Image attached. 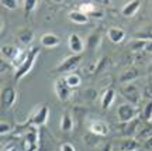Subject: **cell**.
Segmentation results:
<instances>
[{
	"label": "cell",
	"instance_id": "7bdbcfd3",
	"mask_svg": "<svg viewBox=\"0 0 152 151\" xmlns=\"http://www.w3.org/2000/svg\"><path fill=\"white\" fill-rule=\"evenodd\" d=\"M149 123H151V124H152V119H151V122H149Z\"/></svg>",
	"mask_w": 152,
	"mask_h": 151
},
{
	"label": "cell",
	"instance_id": "8d00e7d4",
	"mask_svg": "<svg viewBox=\"0 0 152 151\" xmlns=\"http://www.w3.org/2000/svg\"><path fill=\"white\" fill-rule=\"evenodd\" d=\"M59 151H76L75 146L71 144V143H62L59 147Z\"/></svg>",
	"mask_w": 152,
	"mask_h": 151
},
{
	"label": "cell",
	"instance_id": "60d3db41",
	"mask_svg": "<svg viewBox=\"0 0 152 151\" xmlns=\"http://www.w3.org/2000/svg\"><path fill=\"white\" fill-rule=\"evenodd\" d=\"M100 151H113V146H111V144L109 143V144H106V146H104Z\"/></svg>",
	"mask_w": 152,
	"mask_h": 151
},
{
	"label": "cell",
	"instance_id": "484cf974",
	"mask_svg": "<svg viewBox=\"0 0 152 151\" xmlns=\"http://www.w3.org/2000/svg\"><path fill=\"white\" fill-rule=\"evenodd\" d=\"M100 41H102V37H100L99 34H92V35H89V38H87L86 45L89 47V48L94 49L100 45Z\"/></svg>",
	"mask_w": 152,
	"mask_h": 151
},
{
	"label": "cell",
	"instance_id": "f35d334b",
	"mask_svg": "<svg viewBox=\"0 0 152 151\" xmlns=\"http://www.w3.org/2000/svg\"><path fill=\"white\" fill-rule=\"evenodd\" d=\"M144 51H145V52H148V54H152V40H151V41H147V45H145Z\"/></svg>",
	"mask_w": 152,
	"mask_h": 151
},
{
	"label": "cell",
	"instance_id": "9c48e42d",
	"mask_svg": "<svg viewBox=\"0 0 152 151\" xmlns=\"http://www.w3.org/2000/svg\"><path fill=\"white\" fill-rule=\"evenodd\" d=\"M38 131L35 129H30L24 140V151H38Z\"/></svg>",
	"mask_w": 152,
	"mask_h": 151
},
{
	"label": "cell",
	"instance_id": "7c38bea8",
	"mask_svg": "<svg viewBox=\"0 0 152 151\" xmlns=\"http://www.w3.org/2000/svg\"><path fill=\"white\" fill-rule=\"evenodd\" d=\"M39 43L42 47H47V48H55L61 44V38L58 35H55L52 32H45L41 35L39 38Z\"/></svg>",
	"mask_w": 152,
	"mask_h": 151
},
{
	"label": "cell",
	"instance_id": "cb8c5ba5",
	"mask_svg": "<svg viewBox=\"0 0 152 151\" xmlns=\"http://www.w3.org/2000/svg\"><path fill=\"white\" fill-rule=\"evenodd\" d=\"M17 47H14V45H3L1 47V55H3V58H7V60H10V62L13 61V58L16 57L17 54Z\"/></svg>",
	"mask_w": 152,
	"mask_h": 151
},
{
	"label": "cell",
	"instance_id": "4316f807",
	"mask_svg": "<svg viewBox=\"0 0 152 151\" xmlns=\"http://www.w3.org/2000/svg\"><path fill=\"white\" fill-rule=\"evenodd\" d=\"M99 138H100V137L92 134V133L89 131V133L85 136V143H86V146H89V147H96L99 144Z\"/></svg>",
	"mask_w": 152,
	"mask_h": 151
},
{
	"label": "cell",
	"instance_id": "d6a6232c",
	"mask_svg": "<svg viewBox=\"0 0 152 151\" xmlns=\"http://www.w3.org/2000/svg\"><path fill=\"white\" fill-rule=\"evenodd\" d=\"M11 131V126L9 123H4L1 122L0 123V136H6V134H10Z\"/></svg>",
	"mask_w": 152,
	"mask_h": 151
},
{
	"label": "cell",
	"instance_id": "ba28073f",
	"mask_svg": "<svg viewBox=\"0 0 152 151\" xmlns=\"http://www.w3.org/2000/svg\"><path fill=\"white\" fill-rule=\"evenodd\" d=\"M89 131L92 134L97 136V137H104V136L109 134V124L103 122V120H92L89 124Z\"/></svg>",
	"mask_w": 152,
	"mask_h": 151
},
{
	"label": "cell",
	"instance_id": "5b68a950",
	"mask_svg": "<svg viewBox=\"0 0 152 151\" xmlns=\"http://www.w3.org/2000/svg\"><path fill=\"white\" fill-rule=\"evenodd\" d=\"M54 89H55V95L59 99L61 102H68L72 96V91L71 88L68 86L65 78H59L54 82Z\"/></svg>",
	"mask_w": 152,
	"mask_h": 151
},
{
	"label": "cell",
	"instance_id": "5bb4252c",
	"mask_svg": "<svg viewBox=\"0 0 152 151\" xmlns=\"http://www.w3.org/2000/svg\"><path fill=\"white\" fill-rule=\"evenodd\" d=\"M140 76V72L135 68H130V69H125L121 75L118 76V82L120 83H132V81H135L137 78Z\"/></svg>",
	"mask_w": 152,
	"mask_h": 151
},
{
	"label": "cell",
	"instance_id": "d4e9b609",
	"mask_svg": "<svg viewBox=\"0 0 152 151\" xmlns=\"http://www.w3.org/2000/svg\"><path fill=\"white\" fill-rule=\"evenodd\" d=\"M140 120L138 119H134L132 122H130L128 123V126H127V130H125V134L128 136V137H132V136H137V133H138V130H140Z\"/></svg>",
	"mask_w": 152,
	"mask_h": 151
},
{
	"label": "cell",
	"instance_id": "d590c367",
	"mask_svg": "<svg viewBox=\"0 0 152 151\" xmlns=\"http://www.w3.org/2000/svg\"><path fill=\"white\" fill-rule=\"evenodd\" d=\"M85 96H86L89 100H94V99L97 97V91H96V89H86Z\"/></svg>",
	"mask_w": 152,
	"mask_h": 151
},
{
	"label": "cell",
	"instance_id": "ac0fdd59",
	"mask_svg": "<svg viewBox=\"0 0 152 151\" xmlns=\"http://www.w3.org/2000/svg\"><path fill=\"white\" fill-rule=\"evenodd\" d=\"M132 40H142V41H151L152 40V26L141 28L132 34Z\"/></svg>",
	"mask_w": 152,
	"mask_h": 151
},
{
	"label": "cell",
	"instance_id": "6da1fadb",
	"mask_svg": "<svg viewBox=\"0 0 152 151\" xmlns=\"http://www.w3.org/2000/svg\"><path fill=\"white\" fill-rule=\"evenodd\" d=\"M28 51L30 52H28V57H27V60H26V62L20 68L16 69V74H14V79L16 81H20L23 76H26L30 71L33 69L34 64H35V60H37V57L39 55V47H31Z\"/></svg>",
	"mask_w": 152,
	"mask_h": 151
},
{
	"label": "cell",
	"instance_id": "3957f363",
	"mask_svg": "<svg viewBox=\"0 0 152 151\" xmlns=\"http://www.w3.org/2000/svg\"><path fill=\"white\" fill-rule=\"evenodd\" d=\"M48 114H49V109L42 105V106H39V108L31 114V117L26 122V123L20 124V126H30V124H33L35 127L38 126H44V124L47 123V120H48Z\"/></svg>",
	"mask_w": 152,
	"mask_h": 151
},
{
	"label": "cell",
	"instance_id": "74e56055",
	"mask_svg": "<svg viewBox=\"0 0 152 151\" xmlns=\"http://www.w3.org/2000/svg\"><path fill=\"white\" fill-rule=\"evenodd\" d=\"M142 147L145 148L147 151H152V137H149L148 140L144 141V144H142Z\"/></svg>",
	"mask_w": 152,
	"mask_h": 151
},
{
	"label": "cell",
	"instance_id": "30bf717a",
	"mask_svg": "<svg viewBox=\"0 0 152 151\" xmlns=\"http://www.w3.org/2000/svg\"><path fill=\"white\" fill-rule=\"evenodd\" d=\"M117 146L120 151H137L140 148V141L132 137H125L117 141Z\"/></svg>",
	"mask_w": 152,
	"mask_h": 151
},
{
	"label": "cell",
	"instance_id": "7402d4cb",
	"mask_svg": "<svg viewBox=\"0 0 152 151\" xmlns=\"http://www.w3.org/2000/svg\"><path fill=\"white\" fill-rule=\"evenodd\" d=\"M149 137H152V124H145V126H141L140 127V130H138V133H137L135 138L138 141L140 140H148Z\"/></svg>",
	"mask_w": 152,
	"mask_h": 151
},
{
	"label": "cell",
	"instance_id": "f546056e",
	"mask_svg": "<svg viewBox=\"0 0 152 151\" xmlns=\"http://www.w3.org/2000/svg\"><path fill=\"white\" fill-rule=\"evenodd\" d=\"M145 45H147V41H142V40H132L130 44L132 51H141L145 48Z\"/></svg>",
	"mask_w": 152,
	"mask_h": 151
},
{
	"label": "cell",
	"instance_id": "603a6c76",
	"mask_svg": "<svg viewBox=\"0 0 152 151\" xmlns=\"http://www.w3.org/2000/svg\"><path fill=\"white\" fill-rule=\"evenodd\" d=\"M65 81H66L68 86L71 88V89H75V88L80 86L82 78H80V75H77V74H75V72H71V74H68V75L65 76Z\"/></svg>",
	"mask_w": 152,
	"mask_h": 151
},
{
	"label": "cell",
	"instance_id": "2e32d148",
	"mask_svg": "<svg viewBox=\"0 0 152 151\" xmlns=\"http://www.w3.org/2000/svg\"><path fill=\"white\" fill-rule=\"evenodd\" d=\"M17 37H18V40H20V43H21L23 45H30L34 40V32L31 31L30 28L23 27L17 31Z\"/></svg>",
	"mask_w": 152,
	"mask_h": 151
},
{
	"label": "cell",
	"instance_id": "d6986e66",
	"mask_svg": "<svg viewBox=\"0 0 152 151\" xmlns=\"http://www.w3.org/2000/svg\"><path fill=\"white\" fill-rule=\"evenodd\" d=\"M28 52H30V51H27V49H24V48L17 49L16 57H14L13 61H11V64H13V66H16V69L20 68V66L26 62V60H27V57H28Z\"/></svg>",
	"mask_w": 152,
	"mask_h": 151
},
{
	"label": "cell",
	"instance_id": "8992f818",
	"mask_svg": "<svg viewBox=\"0 0 152 151\" xmlns=\"http://www.w3.org/2000/svg\"><path fill=\"white\" fill-rule=\"evenodd\" d=\"M80 61H82V55L72 54L71 57H66L65 60L56 66V71L61 72V74H64V72H71V71H73L77 65L80 64Z\"/></svg>",
	"mask_w": 152,
	"mask_h": 151
},
{
	"label": "cell",
	"instance_id": "e575fe53",
	"mask_svg": "<svg viewBox=\"0 0 152 151\" xmlns=\"http://www.w3.org/2000/svg\"><path fill=\"white\" fill-rule=\"evenodd\" d=\"M35 6H37V1L35 0H27L26 3H24V10L26 13H30V11H33L35 9Z\"/></svg>",
	"mask_w": 152,
	"mask_h": 151
},
{
	"label": "cell",
	"instance_id": "4dcf8cb0",
	"mask_svg": "<svg viewBox=\"0 0 152 151\" xmlns=\"http://www.w3.org/2000/svg\"><path fill=\"white\" fill-rule=\"evenodd\" d=\"M142 117H144V120H147V122H151V119H152V100L145 105L144 112H142Z\"/></svg>",
	"mask_w": 152,
	"mask_h": 151
},
{
	"label": "cell",
	"instance_id": "8fae6325",
	"mask_svg": "<svg viewBox=\"0 0 152 151\" xmlns=\"http://www.w3.org/2000/svg\"><path fill=\"white\" fill-rule=\"evenodd\" d=\"M68 45H69V49H71L75 55H82L83 49H85L83 41L80 40V37H79L77 34H71V35H69Z\"/></svg>",
	"mask_w": 152,
	"mask_h": 151
},
{
	"label": "cell",
	"instance_id": "52a82bcc",
	"mask_svg": "<svg viewBox=\"0 0 152 151\" xmlns=\"http://www.w3.org/2000/svg\"><path fill=\"white\" fill-rule=\"evenodd\" d=\"M16 99H17V93L11 86H6L1 89V109L3 110L10 109L14 105Z\"/></svg>",
	"mask_w": 152,
	"mask_h": 151
},
{
	"label": "cell",
	"instance_id": "ab89813d",
	"mask_svg": "<svg viewBox=\"0 0 152 151\" xmlns=\"http://www.w3.org/2000/svg\"><path fill=\"white\" fill-rule=\"evenodd\" d=\"M90 16H92V17H97V18H100V17H103V13H102V11H97V10H96V11H93L92 14H90Z\"/></svg>",
	"mask_w": 152,
	"mask_h": 151
},
{
	"label": "cell",
	"instance_id": "b9f144b4",
	"mask_svg": "<svg viewBox=\"0 0 152 151\" xmlns=\"http://www.w3.org/2000/svg\"><path fill=\"white\" fill-rule=\"evenodd\" d=\"M4 151H20V150H18L16 146H11V147H7Z\"/></svg>",
	"mask_w": 152,
	"mask_h": 151
},
{
	"label": "cell",
	"instance_id": "44dd1931",
	"mask_svg": "<svg viewBox=\"0 0 152 151\" xmlns=\"http://www.w3.org/2000/svg\"><path fill=\"white\" fill-rule=\"evenodd\" d=\"M61 130L65 131V133H69V131L73 130V119L68 112H65L62 119H61Z\"/></svg>",
	"mask_w": 152,
	"mask_h": 151
},
{
	"label": "cell",
	"instance_id": "277c9868",
	"mask_svg": "<svg viewBox=\"0 0 152 151\" xmlns=\"http://www.w3.org/2000/svg\"><path fill=\"white\" fill-rule=\"evenodd\" d=\"M121 95L127 99V102L134 105V106H138L140 105V100H141V91L140 88L137 86L135 83H128L125 86L121 88Z\"/></svg>",
	"mask_w": 152,
	"mask_h": 151
},
{
	"label": "cell",
	"instance_id": "e0dca14e",
	"mask_svg": "<svg viewBox=\"0 0 152 151\" xmlns=\"http://www.w3.org/2000/svg\"><path fill=\"white\" fill-rule=\"evenodd\" d=\"M68 18L75 24H87L89 23V16L82 13L80 10H73L71 13H68Z\"/></svg>",
	"mask_w": 152,
	"mask_h": 151
},
{
	"label": "cell",
	"instance_id": "4fadbf2b",
	"mask_svg": "<svg viewBox=\"0 0 152 151\" xmlns=\"http://www.w3.org/2000/svg\"><path fill=\"white\" fill-rule=\"evenodd\" d=\"M107 37L111 43L118 44L125 38V31L120 27H110L109 31H107Z\"/></svg>",
	"mask_w": 152,
	"mask_h": 151
},
{
	"label": "cell",
	"instance_id": "83f0119b",
	"mask_svg": "<svg viewBox=\"0 0 152 151\" xmlns=\"http://www.w3.org/2000/svg\"><path fill=\"white\" fill-rule=\"evenodd\" d=\"M1 7H4L7 10H17L20 4L17 0H1Z\"/></svg>",
	"mask_w": 152,
	"mask_h": 151
},
{
	"label": "cell",
	"instance_id": "7a4b0ae2",
	"mask_svg": "<svg viewBox=\"0 0 152 151\" xmlns=\"http://www.w3.org/2000/svg\"><path fill=\"white\" fill-rule=\"evenodd\" d=\"M137 113H138V109L137 106L131 105V103H123L120 105L117 109V119L120 123H130L134 119H137Z\"/></svg>",
	"mask_w": 152,
	"mask_h": 151
},
{
	"label": "cell",
	"instance_id": "9a60e30c",
	"mask_svg": "<svg viewBox=\"0 0 152 151\" xmlns=\"http://www.w3.org/2000/svg\"><path fill=\"white\" fill-rule=\"evenodd\" d=\"M141 9V1H138V0H132L130 3H127V4L123 7V16L124 17H134L138 13V10Z\"/></svg>",
	"mask_w": 152,
	"mask_h": 151
},
{
	"label": "cell",
	"instance_id": "f1b7e54d",
	"mask_svg": "<svg viewBox=\"0 0 152 151\" xmlns=\"http://www.w3.org/2000/svg\"><path fill=\"white\" fill-rule=\"evenodd\" d=\"M80 11L82 13H85V14H87V16H90L93 11H96V4L94 3H83V4H80Z\"/></svg>",
	"mask_w": 152,
	"mask_h": 151
},
{
	"label": "cell",
	"instance_id": "1f68e13d",
	"mask_svg": "<svg viewBox=\"0 0 152 151\" xmlns=\"http://www.w3.org/2000/svg\"><path fill=\"white\" fill-rule=\"evenodd\" d=\"M107 62H109V57H103V58H102V60L96 64V72H94V74H99L100 71H103L104 68H106Z\"/></svg>",
	"mask_w": 152,
	"mask_h": 151
},
{
	"label": "cell",
	"instance_id": "ffe728a7",
	"mask_svg": "<svg viewBox=\"0 0 152 151\" xmlns=\"http://www.w3.org/2000/svg\"><path fill=\"white\" fill-rule=\"evenodd\" d=\"M114 99H115V92H114L113 89H107V91L103 93V97H102V109H103V110L110 109L114 102Z\"/></svg>",
	"mask_w": 152,
	"mask_h": 151
},
{
	"label": "cell",
	"instance_id": "836d02e7",
	"mask_svg": "<svg viewBox=\"0 0 152 151\" xmlns=\"http://www.w3.org/2000/svg\"><path fill=\"white\" fill-rule=\"evenodd\" d=\"M11 68H13V64H11V62H9V61H6L4 58H3V60H1V62H0V69H1V74L9 72Z\"/></svg>",
	"mask_w": 152,
	"mask_h": 151
}]
</instances>
